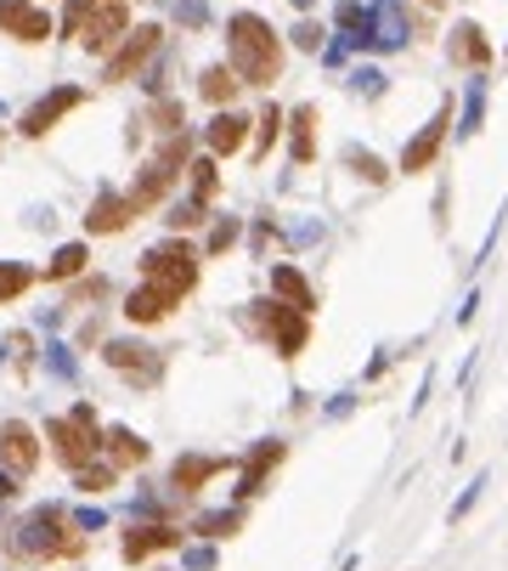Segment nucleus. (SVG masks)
Returning <instances> with one entry per match:
<instances>
[{
    "instance_id": "nucleus-1",
    "label": "nucleus",
    "mask_w": 508,
    "mask_h": 571,
    "mask_svg": "<svg viewBox=\"0 0 508 571\" xmlns=\"http://www.w3.org/2000/svg\"><path fill=\"white\" fill-rule=\"evenodd\" d=\"M226 45H232V68L243 85H277L283 74V45H277V29L254 12H237L226 23Z\"/></svg>"
},
{
    "instance_id": "nucleus-2",
    "label": "nucleus",
    "mask_w": 508,
    "mask_h": 571,
    "mask_svg": "<svg viewBox=\"0 0 508 571\" xmlns=\"http://www.w3.org/2000/svg\"><path fill=\"white\" fill-rule=\"evenodd\" d=\"M130 0H74L68 7V34H80L85 52H114L130 34Z\"/></svg>"
},
{
    "instance_id": "nucleus-3",
    "label": "nucleus",
    "mask_w": 508,
    "mask_h": 571,
    "mask_svg": "<svg viewBox=\"0 0 508 571\" xmlns=\"http://www.w3.org/2000/svg\"><path fill=\"white\" fill-rule=\"evenodd\" d=\"M23 560H51V554H80L85 543H80V532L68 527V515L57 509V504H45V509H34L23 527H18V543H12Z\"/></svg>"
},
{
    "instance_id": "nucleus-4",
    "label": "nucleus",
    "mask_w": 508,
    "mask_h": 571,
    "mask_svg": "<svg viewBox=\"0 0 508 571\" xmlns=\"http://www.w3.org/2000/svg\"><path fill=\"white\" fill-rule=\"evenodd\" d=\"M141 277L147 283H159L165 295H192V283H198V250L181 244V237H170V244H152L141 255Z\"/></svg>"
},
{
    "instance_id": "nucleus-5",
    "label": "nucleus",
    "mask_w": 508,
    "mask_h": 571,
    "mask_svg": "<svg viewBox=\"0 0 508 571\" xmlns=\"http://www.w3.org/2000/svg\"><path fill=\"white\" fill-rule=\"evenodd\" d=\"M248 328H254V335H266V340L277 346V357H299L305 340H311V322H305V311H299V306H283V300H261V306L248 311Z\"/></svg>"
},
{
    "instance_id": "nucleus-6",
    "label": "nucleus",
    "mask_w": 508,
    "mask_h": 571,
    "mask_svg": "<svg viewBox=\"0 0 508 571\" xmlns=\"http://www.w3.org/2000/svg\"><path fill=\"white\" fill-rule=\"evenodd\" d=\"M45 436L57 442V458L68 464V469H85L96 453H102V431H96V413L80 402L68 419H51L45 424Z\"/></svg>"
},
{
    "instance_id": "nucleus-7",
    "label": "nucleus",
    "mask_w": 508,
    "mask_h": 571,
    "mask_svg": "<svg viewBox=\"0 0 508 571\" xmlns=\"http://www.w3.org/2000/svg\"><path fill=\"white\" fill-rule=\"evenodd\" d=\"M159 40H165V29H152V23L130 29V34H125V45L108 57V80H114V85H119V80H136V74L147 68V57L159 52Z\"/></svg>"
},
{
    "instance_id": "nucleus-8",
    "label": "nucleus",
    "mask_w": 508,
    "mask_h": 571,
    "mask_svg": "<svg viewBox=\"0 0 508 571\" xmlns=\"http://www.w3.org/2000/svg\"><path fill=\"white\" fill-rule=\"evenodd\" d=\"M102 357H108V368L130 373L136 385H152V379L165 373V357L152 351V346H141V340H108V346H102Z\"/></svg>"
},
{
    "instance_id": "nucleus-9",
    "label": "nucleus",
    "mask_w": 508,
    "mask_h": 571,
    "mask_svg": "<svg viewBox=\"0 0 508 571\" xmlns=\"http://www.w3.org/2000/svg\"><path fill=\"white\" fill-rule=\"evenodd\" d=\"M446 125H452V103H446L413 141H406V154H401V170H406V176H419V170H430V165L441 159V148H446Z\"/></svg>"
},
{
    "instance_id": "nucleus-10",
    "label": "nucleus",
    "mask_w": 508,
    "mask_h": 571,
    "mask_svg": "<svg viewBox=\"0 0 508 571\" xmlns=\"http://www.w3.org/2000/svg\"><path fill=\"white\" fill-rule=\"evenodd\" d=\"M0 464H7L12 475H29L40 464V436L29 431L23 419H7L0 424Z\"/></svg>"
},
{
    "instance_id": "nucleus-11",
    "label": "nucleus",
    "mask_w": 508,
    "mask_h": 571,
    "mask_svg": "<svg viewBox=\"0 0 508 571\" xmlns=\"http://www.w3.org/2000/svg\"><path fill=\"white\" fill-rule=\"evenodd\" d=\"M80 103H85V91H80V85H57L51 97H40V103L23 114V136H45L51 125H57L63 114H74Z\"/></svg>"
},
{
    "instance_id": "nucleus-12",
    "label": "nucleus",
    "mask_w": 508,
    "mask_h": 571,
    "mask_svg": "<svg viewBox=\"0 0 508 571\" xmlns=\"http://www.w3.org/2000/svg\"><path fill=\"white\" fill-rule=\"evenodd\" d=\"M0 34L40 45V40L51 34V18H45L40 7H29V0H0Z\"/></svg>"
},
{
    "instance_id": "nucleus-13",
    "label": "nucleus",
    "mask_w": 508,
    "mask_h": 571,
    "mask_svg": "<svg viewBox=\"0 0 508 571\" xmlns=\"http://www.w3.org/2000/svg\"><path fill=\"white\" fill-rule=\"evenodd\" d=\"M446 57H452L457 68H469V74H480V68L491 63V45H486L480 23H457V29L446 34Z\"/></svg>"
},
{
    "instance_id": "nucleus-14",
    "label": "nucleus",
    "mask_w": 508,
    "mask_h": 571,
    "mask_svg": "<svg viewBox=\"0 0 508 571\" xmlns=\"http://www.w3.org/2000/svg\"><path fill=\"white\" fill-rule=\"evenodd\" d=\"M221 469H232L226 458H203V453H192V458H176V469H170V487L176 493H198L203 482H215Z\"/></svg>"
},
{
    "instance_id": "nucleus-15",
    "label": "nucleus",
    "mask_w": 508,
    "mask_h": 571,
    "mask_svg": "<svg viewBox=\"0 0 508 571\" xmlns=\"http://www.w3.org/2000/svg\"><path fill=\"white\" fill-rule=\"evenodd\" d=\"M176 311V295H165L159 283H141V289L125 300V317L130 322H159V317H170Z\"/></svg>"
},
{
    "instance_id": "nucleus-16",
    "label": "nucleus",
    "mask_w": 508,
    "mask_h": 571,
    "mask_svg": "<svg viewBox=\"0 0 508 571\" xmlns=\"http://www.w3.org/2000/svg\"><path fill=\"white\" fill-rule=\"evenodd\" d=\"M272 464H283V442H261V447L248 453L237 498H254V493H261V487H266V475H272Z\"/></svg>"
},
{
    "instance_id": "nucleus-17",
    "label": "nucleus",
    "mask_w": 508,
    "mask_h": 571,
    "mask_svg": "<svg viewBox=\"0 0 508 571\" xmlns=\"http://www.w3.org/2000/svg\"><path fill=\"white\" fill-rule=\"evenodd\" d=\"M130 221H136V210H130L125 193H102V199L91 204V215H85L91 232H119V226H130Z\"/></svg>"
},
{
    "instance_id": "nucleus-18",
    "label": "nucleus",
    "mask_w": 508,
    "mask_h": 571,
    "mask_svg": "<svg viewBox=\"0 0 508 571\" xmlns=\"http://www.w3.org/2000/svg\"><path fill=\"white\" fill-rule=\"evenodd\" d=\"M176 543H181L176 527H130V532H125V560H147V554L176 549Z\"/></svg>"
},
{
    "instance_id": "nucleus-19",
    "label": "nucleus",
    "mask_w": 508,
    "mask_h": 571,
    "mask_svg": "<svg viewBox=\"0 0 508 571\" xmlns=\"http://www.w3.org/2000/svg\"><path fill=\"white\" fill-rule=\"evenodd\" d=\"M102 453H108L114 469H136V464H147V442H141L136 431H108V436H102Z\"/></svg>"
},
{
    "instance_id": "nucleus-20",
    "label": "nucleus",
    "mask_w": 508,
    "mask_h": 571,
    "mask_svg": "<svg viewBox=\"0 0 508 571\" xmlns=\"http://www.w3.org/2000/svg\"><path fill=\"white\" fill-rule=\"evenodd\" d=\"M243 136H248V119H243V114H232V108L215 114V119H210V154H237Z\"/></svg>"
},
{
    "instance_id": "nucleus-21",
    "label": "nucleus",
    "mask_w": 508,
    "mask_h": 571,
    "mask_svg": "<svg viewBox=\"0 0 508 571\" xmlns=\"http://www.w3.org/2000/svg\"><path fill=\"white\" fill-rule=\"evenodd\" d=\"M237 68H203V80H198V91H203V103H215V108H232V97H237Z\"/></svg>"
},
{
    "instance_id": "nucleus-22",
    "label": "nucleus",
    "mask_w": 508,
    "mask_h": 571,
    "mask_svg": "<svg viewBox=\"0 0 508 571\" xmlns=\"http://www.w3.org/2000/svg\"><path fill=\"white\" fill-rule=\"evenodd\" d=\"M272 289L288 300V306H299V311H311L317 306V295H311V283H305L294 266H272Z\"/></svg>"
},
{
    "instance_id": "nucleus-23",
    "label": "nucleus",
    "mask_w": 508,
    "mask_h": 571,
    "mask_svg": "<svg viewBox=\"0 0 508 571\" xmlns=\"http://www.w3.org/2000/svg\"><path fill=\"white\" fill-rule=\"evenodd\" d=\"M317 159V108L305 103L294 108V165H311Z\"/></svg>"
},
{
    "instance_id": "nucleus-24",
    "label": "nucleus",
    "mask_w": 508,
    "mask_h": 571,
    "mask_svg": "<svg viewBox=\"0 0 508 571\" xmlns=\"http://www.w3.org/2000/svg\"><path fill=\"white\" fill-rule=\"evenodd\" d=\"M85 244H63L57 255H51V266H45V277H74V272H85Z\"/></svg>"
},
{
    "instance_id": "nucleus-25",
    "label": "nucleus",
    "mask_w": 508,
    "mask_h": 571,
    "mask_svg": "<svg viewBox=\"0 0 508 571\" xmlns=\"http://www.w3.org/2000/svg\"><path fill=\"white\" fill-rule=\"evenodd\" d=\"M192 193H198V204H210V199L221 193V176H215V159H198V165H192Z\"/></svg>"
},
{
    "instance_id": "nucleus-26",
    "label": "nucleus",
    "mask_w": 508,
    "mask_h": 571,
    "mask_svg": "<svg viewBox=\"0 0 508 571\" xmlns=\"http://www.w3.org/2000/svg\"><path fill=\"white\" fill-rule=\"evenodd\" d=\"M114 475H119L114 464H96V469L85 464V469H74V487H80V493H108V487H114Z\"/></svg>"
},
{
    "instance_id": "nucleus-27",
    "label": "nucleus",
    "mask_w": 508,
    "mask_h": 571,
    "mask_svg": "<svg viewBox=\"0 0 508 571\" xmlns=\"http://www.w3.org/2000/svg\"><path fill=\"white\" fill-rule=\"evenodd\" d=\"M34 283V272L29 266H12V261H0V300H18L23 289Z\"/></svg>"
},
{
    "instance_id": "nucleus-28",
    "label": "nucleus",
    "mask_w": 508,
    "mask_h": 571,
    "mask_svg": "<svg viewBox=\"0 0 508 571\" xmlns=\"http://www.w3.org/2000/svg\"><path fill=\"white\" fill-rule=\"evenodd\" d=\"M345 165H356V170H362L368 181H390V165H384V159H373L368 148H356V141L345 148Z\"/></svg>"
},
{
    "instance_id": "nucleus-29",
    "label": "nucleus",
    "mask_w": 508,
    "mask_h": 571,
    "mask_svg": "<svg viewBox=\"0 0 508 571\" xmlns=\"http://www.w3.org/2000/svg\"><path fill=\"white\" fill-rule=\"evenodd\" d=\"M237 527H243V509H226V515H203V520H198V532H203V538H232Z\"/></svg>"
},
{
    "instance_id": "nucleus-30",
    "label": "nucleus",
    "mask_w": 508,
    "mask_h": 571,
    "mask_svg": "<svg viewBox=\"0 0 508 571\" xmlns=\"http://www.w3.org/2000/svg\"><path fill=\"white\" fill-rule=\"evenodd\" d=\"M480 114H486V97H480V80L469 85V108H464V125H457V130H464V136H475L480 130Z\"/></svg>"
},
{
    "instance_id": "nucleus-31",
    "label": "nucleus",
    "mask_w": 508,
    "mask_h": 571,
    "mask_svg": "<svg viewBox=\"0 0 508 571\" xmlns=\"http://www.w3.org/2000/svg\"><path fill=\"white\" fill-rule=\"evenodd\" d=\"M277 130H283V114H277V108H266V114H261V141H254V159H261V154L272 148V141H277Z\"/></svg>"
},
{
    "instance_id": "nucleus-32",
    "label": "nucleus",
    "mask_w": 508,
    "mask_h": 571,
    "mask_svg": "<svg viewBox=\"0 0 508 571\" xmlns=\"http://www.w3.org/2000/svg\"><path fill=\"white\" fill-rule=\"evenodd\" d=\"M152 125H159L165 136H176L181 130V103H159V108H152Z\"/></svg>"
},
{
    "instance_id": "nucleus-33",
    "label": "nucleus",
    "mask_w": 508,
    "mask_h": 571,
    "mask_svg": "<svg viewBox=\"0 0 508 571\" xmlns=\"http://www.w3.org/2000/svg\"><path fill=\"white\" fill-rule=\"evenodd\" d=\"M480 487H486V475H480V482H469V493H464V498L452 504V527H457V520H464V515H469V509L480 504Z\"/></svg>"
},
{
    "instance_id": "nucleus-34",
    "label": "nucleus",
    "mask_w": 508,
    "mask_h": 571,
    "mask_svg": "<svg viewBox=\"0 0 508 571\" xmlns=\"http://www.w3.org/2000/svg\"><path fill=\"white\" fill-rule=\"evenodd\" d=\"M198 221H203V204H198V199H192V204H181V210L170 215V226H176V232H187V226H198Z\"/></svg>"
},
{
    "instance_id": "nucleus-35",
    "label": "nucleus",
    "mask_w": 508,
    "mask_h": 571,
    "mask_svg": "<svg viewBox=\"0 0 508 571\" xmlns=\"http://www.w3.org/2000/svg\"><path fill=\"white\" fill-rule=\"evenodd\" d=\"M232 237H237V221H221V226L210 232V255H221V250H232Z\"/></svg>"
},
{
    "instance_id": "nucleus-36",
    "label": "nucleus",
    "mask_w": 508,
    "mask_h": 571,
    "mask_svg": "<svg viewBox=\"0 0 508 571\" xmlns=\"http://www.w3.org/2000/svg\"><path fill=\"white\" fill-rule=\"evenodd\" d=\"M294 45H299V52H317V45H322V29H317V23H299V29H294Z\"/></svg>"
},
{
    "instance_id": "nucleus-37",
    "label": "nucleus",
    "mask_w": 508,
    "mask_h": 571,
    "mask_svg": "<svg viewBox=\"0 0 508 571\" xmlns=\"http://www.w3.org/2000/svg\"><path fill=\"white\" fill-rule=\"evenodd\" d=\"M356 91H362V97H379V91H384V74H379V68H362V74H356Z\"/></svg>"
},
{
    "instance_id": "nucleus-38",
    "label": "nucleus",
    "mask_w": 508,
    "mask_h": 571,
    "mask_svg": "<svg viewBox=\"0 0 508 571\" xmlns=\"http://www.w3.org/2000/svg\"><path fill=\"white\" fill-rule=\"evenodd\" d=\"M176 18H187V23H203V7H198V0H176Z\"/></svg>"
},
{
    "instance_id": "nucleus-39",
    "label": "nucleus",
    "mask_w": 508,
    "mask_h": 571,
    "mask_svg": "<svg viewBox=\"0 0 508 571\" xmlns=\"http://www.w3.org/2000/svg\"><path fill=\"white\" fill-rule=\"evenodd\" d=\"M18 493V482H12V475H0V498H12Z\"/></svg>"
},
{
    "instance_id": "nucleus-40",
    "label": "nucleus",
    "mask_w": 508,
    "mask_h": 571,
    "mask_svg": "<svg viewBox=\"0 0 508 571\" xmlns=\"http://www.w3.org/2000/svg\"><path fill=\"white\" fill-rule=\"evenodd\" d=\"M294 7H311V0H294Z\"/></svg>"
},
{
    "instance_id": "nucleus-41",
    "label": "nucleus",
    "mask_w": 508,
    "mask_h": 571,
    "mask_svg": "<svg viewBox=\"0 0 508 571\" xmlns=\"http://www.w3.org/2000/svg\"><path fill=\"white\" fill-rule=\"evenodd\" d=\"M424 7H441V0H424Z\"/></svg>"
}]
</instances>
